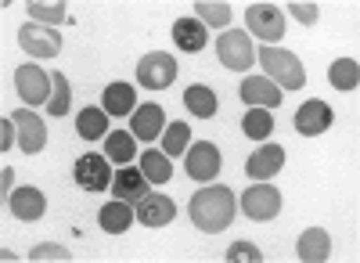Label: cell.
Wrapping results in <instances>:
<instances>
[{"mask_svg":"<svg viewBox=\"0 0 360 263\" xmlns=\"http://www.w3.org/2000/svg\"><path fill=\"white\" fill-rule=\"evenodd\" d=\"M29 18L54 29L58 22H65V4H29Z\"/></svg>","mask_w":360,"mask_h":263,"instance_id":"obj_32","label":"cell"},{"mask_svg":"<svg viewBox=\"0 0 360 263\" xmlns=\"http://www.w3.org/2000/svg\"><path fill=\"white\" fill-rule=\"evenodd\" d=\"M18 47L33 58H54L62 51V33L51 25H40V22H25L18 29Z\"/></svg>","mask_w":360,"mask_h":263,"instance_id":"obj_9","label":"cell"},{"mask_svg":"<svg viewBox=\"0 0 360 263\" xmlns=\"http://www.w3.org/2000/svg\"><path fill=\"white\" fill-rule=\"evenodd\" d=\"M29 259H33V263H40V259H58V263H69V259H72V252H69V249H62V245H37L33 252H29Z\"/></svg>","mask_w":360,"mask_h":263,"instance_id":"obj_34","label":"cell"},{"mask_svg":"<svg viewBox=\"0 0 360 263\" xmlns=\"http://www.w3.org/2000/svg\"><path fill=\"white\" fill-rule=\"evenodd\" d=\"M242 134L252 141H266V134H274V115H270V108H249L242 115Z\"/></svg>","mask_w":360,"mask_h":263,"instance_id":"obj_28","label":"cell"},{"mask_svg":"<svg viewBox=\"0 0 360 263\" xmlns=\"http://www.w3.org/2000/svg\"><path fill=\"white\" fill-rule=\"evenodd\" d=\"M105 159L108 162H119V166H127V162H134L137 159V148H134V134L127 130H108V137H105Z\"/></svg>","mask_w":360,"mask_h":263,"instance_id":"obj_24","label":"cell"},{"mask_svg":"<svg viewBox=\"0 0 360 263\" xmlns=\"http://www.w3.org/2000/svg\"><path fill=\"white\" fill-rule=\"evenodd\" d=\"M0 184H4V202H8V191H11V184H15V169H11V166H4V173H0Z\"/></svg>","mask_w":360,"mask_h":263,"instance_id":"obj_36","label":"cell"},{"mask_svg":"<svg viewBox=\"0 0 360 263\" xmlns=\"http://www.w3.org/2000/svg\"><path fill=\"white\" fill-rule=\"evenodd\" d=\"M245 25H249V33L259 37L263 44H278L285 37V11L278 4H249L245 8Z\"/></svg>","mask_w":360,"mask_h":263,"instance_id":"obj_5","label":"cell"},{"mask_svg":"<svg viewBox=\"0 0 360 263\" xmlns=\"http://www.w3.org/2000/svg\"><path fill=\"white\" fill-rule=\"evenodd\" d=\"M234 213H238V198H234V191L224 188V184H205V188L195 191L191 202H188L191 224H195L198 231H205V235H220V231H227L231 220H234Z\"/></svg>","mask_w":360,"mask_h":263,"instance_id":"obj_1","label":"cell"},{"mask_svg":"<svg viewBox=\"0 0 360 263\" xmlns=\"http://www.w3.org/2000/svg\"><path fill=\"white\" fill-rule=\"evenodd\" d=\"M256 58L263 65V76L274 86H281V91H299V86L307 83L303 62H299L292 51H285V47H259Z\"/></svg>","mask_w":360,"mask_h":263,"instance_id":"obj_2","label":"cell"},{"mask_svg":"<svg viewBox=\"0 0 360 263\" xmlns=\"http://www.w3.org/2000/svg\"><path fill=\"white\" fill-rule=\"evenodd\" d=\"M292 15L303 22V25H314L321 18V8L317 4H307V0H292Z\"/></svg>","mask_w":360,"mask_h":263,"instance_id":"obj_35","label":"cell"},{"mask_svg":"<svg viewBox=\"0 0 360 263\" xmlns=\"http://www.w3.org/2000/svg\"><path fill=\"white\" fill-rule=\"evenodd\" d=\"M11 123H15V134H18V148H22L25 155L44 152V144H47V127H44V120H40L33 108L11 112Z\"/></svg>","mask_w":360,"mask_h":263,"instance_id":"obj_10","label":"cell"},{"mask_svg":"<svg viewBox=\"0 0 360 263\" xmlns=\"http://www.w3.org/2000/svg\"><path fill=\"white\" fill-rule=\"evenodd\" d=\"M134 220L137 217L130 210V202H123V198H112L98 210V224H101V231H108V235H127Z\"/></svg>","mask_w":360,"mask_h":263,"instance_id":"obj_20","label":"cell"},{"mask_svg":"<svg viewBox=\"0 0 360 263\" xmlns=\"http://www.w3.org/2000/svg\"><path fill=\"white\" fill-rule=\"evenodd\" d=\"M220 148L213 141H195L191 148H188V159H184V173L191 181H198V184H209L220 173Z\"/></svg>","mask_w":360,"mask_h":263,"instance_id":"obj_7","label":"cell"},{"mask_svg":"<svg viewBox=\"0 0 360 263\" xmlns=\"http://www.w3.org/2000/svg\"><path fill=\"white\" fill-rule=\"evenodd\" d=\"M76 184L83 191H108L112 188V162L105 155H94V152H86L76 159Z\"/></svg>","mask_w":360,"mask_h":263,"instance_id":"obj_11","label":"cell"},{"mask_svg":"<svg viewBox=\"0 0 360 263\" xmlns=\"http://www.w3.org/2000/svg\"><path fill=\"white\" fill-rule=\"evenodd\" d=\"M191 148V130H188V123H169L166 130H162V152L173 159V155H180V152H188Z\"/></svg>","mask_w":360,"mask_h":263,"instance_id":"obj_30","label":"cell"},{"mask_svg":"<svg viewBox=\"0 0 360 263\" xmlns=\"http://www.w3.org/2000/svg\"><path fill=\"white\" fill-rule=\"evenodd\" d=\"M8 210H11L15 220L33 224V220H40V217L47 213V198H44V191H37V188H18V191H11V198H8Z\"/></svg>","mask_w":360,"mask_h":263,"instance_id":"obj_16","label":"cell"},{"mask_svg":"<svg viewBox=\"0 0 360 263\" xmlns=\"http://www.w3.org/2000/svg\"><path fill=\"white\" fill-rule=\"evenodd\" d=\"M217 54H220V65L231 72H249L256 62V47L252 37L242 33V29H227V33L217 40Z\"/></svg>","mask_w":360,"mask_h":263,"instance_id":"obj_4","label":"cell"},{"mask_svg":"<svg viewBox=\"0 0 360 263\" xmlns=\"http://www.w3.org/2000/svg\"><path fill=\"white\" fill-rule=\"evenodd\" d=\"M332 123H335V112H332L328 101H307L303 108L295 112V130L303 137H321Z\"/></svg>","mask_w":360,"mask_h":263,"instance_id":"obj_14","label":"cell"},{"mask_svg":"<svg viewBox=\"0 0 360 263\" xmlns=\"http://www.w3.org/2000/svg\"><path fill=\"white\" fill-rule=\"evenodd\" d=\"M166 130V112L162 105H137L134 115H130V134L141 137V141H155L162 137Z\"/></svg>","mask_w":360,"mask_h":263,"instance_id":"obj_15","label":"cell"},{"mask_svg":"<svg viewBox=\"0 0 360 263\" xmlns=\"http://www.w3.org/2000/svg\"><path fill=\"white\" fill-rule=\"evenodd\" d=\"M69 101H72V86H69L65 72H51V101H47V112L62 120V115L69 112Z\"/></svg>","mask_w":360,"mask_h":263,"instance_id":"obj_29","label":"cell"},{"mask_svg":"<svg viewBox=\"0 0 360 263\" xmlns=\"http://www.w3.org/2000/svg\"><path fill=\"white\" fill-rule=\"evenodd\" d=\"M328 83H332L335 91H356V83H360L356 58H335V62L328 65Z\"/></svg>","mask_w":360,"mask_h":263,"instance_id":"obj_26","label":"cell"},{"mask_svg":"<svg viewBox=\"0 0 360 263\" xmlns=\"http://www.w3.org/2000/svg\"><path fill=\"white\" fill-rule=\"evenodd\" d=\"M242 101L252 108H274V105H281V86H274L266 76H245L242 79Z\"/></svg>","mask_w":360,"mask_h":263,"instance_id":"obj_19","label":"cell"},{"mask_svg":"<svg viewBox=\"0 0 360 263\" xmlns=\"http://www.w3.org/2000/svg\"><path fill=\"white\" fill-rule=\"evenodd\" d=\"M227 263H263V252L252 242H234L227 249Z\"/></svg>","mask_w":360,"mask_h":263,"instance_id":"obj_33","label":"cell"},{"mask_svg":"<svg viewBox=\"0 0 360 263\" xmlns=\"http://www.w3.org/2000/svg\"><path fill=\"white\" fill-rule=\"evenodd\" d=\"M176 79V58L166 54V51H152L141 58L137 65V83L148 86V91H166V86H173Z\"/></svg>","mask_w":360,"mask_h":263,"instance_id":"obj_6","label":"cell"},{"mask_svg":"<svg viewBox=\"0 0 360 263\" xmlns=\"http://www.w3.org/2000/svg\"><path fill=\"white\" fill-rule=\"evenodd\" d=\"M195 15H198V22H202L205 29H209V25H227V22H231V4H224V0H198Z\"/></svg>","mask_w":360,"mask_h":263,"instance_id":"obj_31","label":"cell"},{"mask_svg":"<svg viewBox=\"0 0 360 263\" xmlns=\"http://www.w3.org/2000/svg\"><path fill=\"white\" fill-rule=\"evenodd\" d=\"M112 195L130 202V206H137V202L148 195V177L141 173V166H123V169H119L112 177Z\"/></svg>","mask_w":360,"mask_h":263,"instance_id":"obj_17","label":"cell"},{"mask_svg":"<svg viewBox=\"0 0 360 263\" xmlns=\"http://www.w3.org/2000/svg\"><path fill=\"white\" fill-rule=\"evenodd\" d=\"M137 162H141V173H144L152 184H166V181L173 177V162H169V155H166L162 148H148Z\"/></svg>","mask_w":360,"mask_h":263,"instance_id":"obj_25","label":"cell"},{"mask_svg":"<svg viewBox=\"0 0 360 263\" xmlns=\"http://www.w3.org/2000/svg\"><path fill=\"white\" fill-rule=\"evenodd\" d=\"M295 256L303 263H324L328 256H332V238H328V231L324 227H307L295 242Z\"/></svg>","mask_w":360,"mask_h":263,"instance_id":"obj_18","label":"cell"},{"mask_svg":"<svg viewBox=\"0 0 360 263\" xmlns=\"http://www.w3.org/2000/svg\"><path fill=\"white\" fill-rule=\"evenodd\" d=\"M76 134L83 137V141H101V137H108V112L105 108H83L79 115H76Z\"/></svg>","mask_w":360,"mask_h":263,"instance_id":"obj_23","label":"cell"},{"mask_svg":"<svg viewBox=\"0 0 360 263\" xmlns=\"http://www.w3.org/2000/svg\"><path fill=\"white\" fill-rule=\"evenodd\" d=\"M101 105H105V112L108 115H134V108H137V94H134V86L130 83H108L105 86V94H101Z\"/></svg>","mask_w":360,"mask_h":263,"instance_id":"obj_22","label":"cell"},{"mask_svg":"<svg viewBox=\"0 0 360 263\" xmlns=\"http://www.w3.org/2000/svg\"><path fill=\"white\" fill-rule=\"evenodd\" d=\"M15 94L22 98V105H47L51 101V72H44L40 65H18Z\"/></svg>","mask_w":360,"mask_h":263,"instance_id":"obj_8","label":"cell"},{"mask_svg":"<svg viewBox=\"0 0 360 263\" xmlns=\"http://www.w3.org/2000/svg\"><path fill=\"white\" fill-rule=\"evenodd\" d=\"M281 166H285V148H281V144H274V141H266L263 148H256L249 155L245 173H249L252 181H270V177H278V173H281Z\"/></svg>","mask_w":360,"mask_h":263,"instance_id":"obj_13","label":"cell"},{"mask_svg":"<svg viewBox=\"0 0 360 263\" xmlns=\"http://www.w3.org/2000/svg\"><path fill=\"white\" fill-rule=\"evenodd\" d=\"M184 105L191 115H198V120H209V115H217V94L209 91L205 83H191L184 91Z\"/></svg>","mask_w":360,"mask_h":263,"instance_id":"obj_27","label":"cell"},{"mask_svg":"<svg viewBox=\"0 0 360 263\" xmlns=\"http://www.w3.org/2000/svg\"><path fill=\"white\" fill-rule=\"evenodd\" d=\"M134 217H137V224H144V227H166L169 220H176V202H173L169 195L152 191V195H144V198L137 202Z\"/></svg>","mask_w":360,"mask_h":263,"instance_id":"obj_12","label":"cell"},{"mask_svg":"<svg viewBox=\"0 0 360 263\" xmlns=\"http://www.w3.org/2000/svg\"><path fill=\"white\" fill-rule=\"evenodd\" d=\"M173 40H176L180 51L198 54V51L209 44V29H205L198 18H176V25H173Z\"/></svg>","mask_w":360,"mask_h":263,"instance_id":"obj_21","label":"cell"},{"mask_svg":"<svg viewBox=\"0 0 360 263\" xmlns=\"http://www.w3.org/2000/svg\"><path fill=\"white\" fill-rule=\"evenodd\" d=\"M238 206H242V213L256 224H266L274 220L281 213V191L270 188V181H256L252 188L242 191V198H238Z\"/></svg>","mask_w":360,"mask_h":263,"instance_id":"obj_3","label":"cell"}]
</instances>
